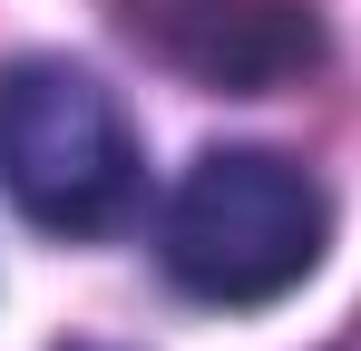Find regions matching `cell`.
Masks as SVG:
<instances>
[{
  "mask_svg": "<svg viewBox=\"0 0 361 351\" xmlns=\"http://www.w3.org/2000/svg\"><path fill=\"white\" fill-rule=\"evenodd\" d=\"M0 195L39 234H108L137 215V137L127 108L78 58L0 68Z\"/></svg>",
  "mask_w": 361,
  "mask_h": 351,
  "instance_id": "2",
  "label": "cell"
},
{
  "mask_svg": "<svg viewBox=\"0 0 361 351\" xmlns=\"http://www.w3.org/2000/svg\"><path fill=\"white\" fill-rule=\"evenodd\" d=\"M322 244H332V205H322V185L293 156H274V147H205L176 176V195H166L157 264L195 302L254 312V302H283L322 264Z\"/></svg>",
  "mask_w": 361,
  "mask_h": 351,
  "instance_id": "1",
  "label": "cell"
},
{
  "mask_svg": "<svg viewBox=\"0 0 361 351\" xmlns=\"http://www.w3.org/2000/svg\"><path fill=\"white\" fill-rule=\"evenodd\" d=\"M166 49L205 78V88H283L322 58V20L312 0H185L166 20Z\"/></svg>",
  "mask_w": 361,
  "mask_h": 351,
  "instance_id": "3",
  "label": "cell"
}]
</instances>
